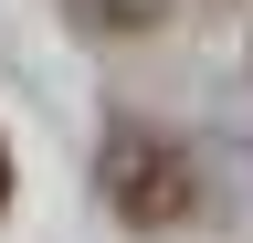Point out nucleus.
Returning <instances> with one entry per match:
<instances>
[{
	"label": "nucleus",
	"instance_id": "nucleus-1",
	"mask_svg": "<svg viewBox=\"0 0 253 243\" xmlns=\"http://www.w3.org/2000/svg\"><path fill=\"white\" fill-rule=\"evenodd\" d=\"M106 211L126 233H169L201 211V169H190V148L169 138H116V159H106Z\"/></svg>",
	"mask_w": 253,
	"mask_h": 243
},
{
	"label": "nucleus",
	"instance_id": "nucleus-2",
	"mask_svg": "<svg viewBox=\"0 0 253 243\" xmlns=\"http://www.w3.org/2000/svg\"><path fill=\"white\" fill-rule=\"evenodd\" d=\"M63 11L84 32H148V21H169V0H63Z\"/></svg>",
	"mask_w": 253,
	"mask_h": 243
},
{
	"label": "nucleus",
	"instance_id": "nucleus-3",
	"mask_svg": "<svg viewBox=\"0 0 253 243\" xmlns=\"http://www.w3.org/2000/svg\"><path fill=\"white\" fill-rule=\"evenodd\" d=\"M0 211H11V148H0Z\"/></svg>",
	"mask_w": 253,
	"mask_h": 243
}]
</instances>
